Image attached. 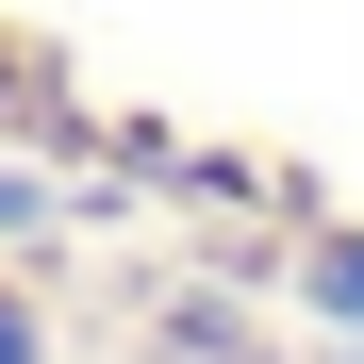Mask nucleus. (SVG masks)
I'll return each instance as SVG.
<instances>
[{
	"instance_id": "1",
	"label": "nucleus",
	"mask_w": 364,
	"mask_h": 364,
	"mask_svg": "<svg viewBox=\"0 0 364 364\" xmlns=\"http://www.w3.org/2000/svg\"><path fill=\"white\" fill-rule=\"evenodd\" d=\"M315 298H331V315H364V249H315Z\"/></svg>"
}]
</instances>
